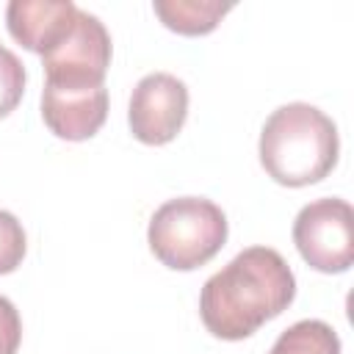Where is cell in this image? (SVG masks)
I'll return each mask as SVG.
<instances>
[{
	"label": "cell",
	"mask_w": 354,
	"mask_h": 354,
	"mask_svg": "<svg viewBox=\"0 0 354 354\" xmlns=\"http://www.w3.org/2000/svg\"><path fill=\"white\" fill-rule=\"evenodd\" d=\"M160 22L183 36H205L216 30L221 17L232 11V3L218 0H155L152 3Z\"/></svg>",
	"instance_id": "cell-9"
},
{
	"label": "cell",
	"mask_w": 354,
	"mask_h": 354,
	"mask_svg": "<svg viewBox=\"0 0 354 354\" xmlns=\"http://www.w3.org/2000/svg\"><path fill=\"white\" fill-rule=\"evenodd\" d=\"M296 296V277L285 257L268 246L238 252L199 293V315L210 335L243 340L277 318Z\"/></svg>",
	"instance_id": "cell-1"
},
{
	"label": "cell",
	"mask_w": 354,
	"mask_h": 354,
	"mask_svg": "<svg viewBox=\"0 0 354 354\" xmlns=\"http://www.w3.org/2000/svg\"><path fill=\"white\" fill-rule=\"evenodd\" d=\"M22 340V321L17 307L0 296V354H17Z\"/></svg>",
	"instance_id": "cell-13"
},
{
	"label": "cell",
	"mask_w": 354,
	"mask_h": 354,
	"mask_svg": "<svg viewBox=\"0 0 354 354\" xmlns=\"http://www.w3.org/2000/svg\"><path fill=\"white\" fill-rule=\"evenodd\" d=\"M44 83L50 86H72V88H94L105 86V75L111 66V33L100 22V17L77 8L72 30L41 55Z\"/></svg>",
	"instance_id": "cell-5"
},
{
	"label": "cell",
	"mask_w": 354,
	"mask_h": 354,
	"mask_svg": "<svg viewBox=\"0 0 354 354\" xmlns=\"http://www.w3.org/2000/svg\"><path fill=\"white\" fill-rule=\"evenodd\" d=\"M301 260L321 274H343L354 263V210L346 199L326 196L304 205L293 221Z\"/></svg>",
	"instance_id": "cell-4"
},
{
	"label": "cell",
	"mask_w": 354,
	"mask_h": 354,
	"mask_svg": "<svg viewBox=\"0 0 354 354\" xmlns=\"http://www.w3.org/2000/svg\"><path fill=\"white\" fill-rule=\"evenodd\" d=\"M260 163L266 174L288 188L324 180L340 152L335 122L310 102L279 105L260 130Z\"/></svg>",
	"instance_id": "cell-2"
},
{
	"label": "cell",
	"mask_w": 354,
	"mask_h": 354,
	"mask_svg": "<svg viewBox=\"0 0 354 354\" xmlns=\"http://www.w3.org/2000/svg\"><path fill=\"white\" fill-rule=\"evenodd\" d=\"M268 354H340V337L326 321L304 318L288 326Z\"/></svg>",
	"instance_id": "cell-10"
},
{
	"label": "cell",
	"mask_w": 354,
	"mask_h": 354,
	"mask_svg": "<svg viewBox=\"0 0 354 354\" xmlns=\"http://www.w3.org/2000/svg\"><path fill=\"white\" fill-rule=\"evenodd\" d=\"M147 241L166 268L194 271L221 252L227 241V216L205 196H177L152 213Z\"/></svg>",
	"instance_id": "cell-3"
},
{
	"label": "cell",
	"mask_w": 354,
	"mask_h": 354,
	"mask_svg": "<svg viewBox=\"0 0 354 354\" xmlns=\"http://www.w3.org/2000/svg\"><path fill=\"white\" fill-rule=\"evenodd\" d=\"M25 91V66L8 47L0 44V119L8 116Z\"/></svg>",
	"instance_id": "cell-11"
},
{
	"label": "cell",
	"mask_w": 354,
	"mask_h": 354,
	"mask_svg": "<svg viewBox=\"0 0 354 354\" xmlns=\"http://www.w3.org/2000/svg\"><path fill=\"white\" fill-rule=\"evenodd\" d=\"M72 0H11L6 8L8 33L30 53H50L75 25Z\"/></svg>",
	"instance_id": "cell-8"
},
{
	"label": "cell",
	"mask_w": 354,
	"mask_h": 354,
	"mask_svg": "<svg viewBox=\"0 0 354 354\" xmlns=\"http://www.w3.org/2000/svg\"><path fill=\"white\" fill-rule=\"evenodd\" d=\"M185 116H188V88L180 77L169 72H152L136 83L130 94L127 124L141 144L149 147L169 144L183 130Z\"/></svg>",
	"instance_id": "cell-6"
},
{
	"label": "cell",
	"mask_w": 354,
	"mask_h": 354,
	"mask_svg": "<svg viewBox=\"0 0 354 354\" xmlns=\"http://www.w3.org/2000/svg\"><path fill=\"white\" fill-rule=\"evenodd\" d=\"M41 119L53 136L64 141H86L97 136L108 119V88H72L44 83Z\"/></svg>",
	"instance_id": "cell-7"
},
{
	"label": "cell",
	"mask_w": 354,
	"mask_h": 354,
	"mask_svg": "<svg viewBox=\"0 0 354 354\" xmlns=\"http://www.w3.org/2000/svg\"><path fill=\"white\" fill-rule=\"evenodd\" d=\"M25 249H28V238L19 218L8 210H0V274L17 271V266L25 257Z\"/></svg>",
	"instance_id": "cell-12"
}]
</instances>
